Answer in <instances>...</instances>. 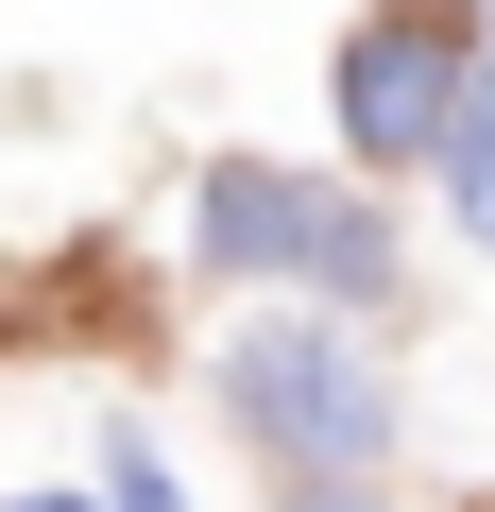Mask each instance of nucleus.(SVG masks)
<instances>
[{
	"label": "nucleus",
	"instance_id": "1",
	"mask_svg": "<svg viewBox=\"0 0 495 512\" xmlns=\"http://www.w3.org/2000/svg\"><path fill=\"white\" fill-rule=\"evenodd\" d=\"M222 427L257 444L274 478H376V461H393V376L359 359V325L274 308V325L222 342Z\"/></svg>",
	"mask_w": 495,
	"mask_h": 512
},
{
	"label": "nucleus",
	"instance_id": "2",
	"mask_svg": "<svg viewBox=\"0 0 495 512\" xmlns=\"http://www.w3.org/2000/svg\"><path fill=\"white\" fill-rule=\"evenodd\" d=\"M188 239H205V274H291L325 308H393V222L291 154H205L188 188Z\"/></svg>",
	"mask_w": 495,
	"mask_h": 512
},
{
	"label": "nucleus",
	"instance_id": "3",
	"mask_svg": "<svg viewBox=\"0 0 495 512\" xmlns=\"http://www.w3.org/2000/svg\"><path fill=\"white\" fill-rule=\"evenodd\" d=\"M478 69H495V18H478V0H376V18L342 35V69H325L342 154L359 171H444V120L478 103Z\"/></svg>",
	"mask_w": 495,
	"mask_h": 512
},
{
	"label": "nucleus",
	"instance_id": "4",
	"mask_svg": "<svg viewBox=\"0 0 495 512\" xmlns=\"http://www.w3.org/2000/svg\"><path fill=\"white\" fill-rule=\"evenodd\" d=\"M444 205H461V222L495 239V69H478V103L444 120Z\"/></svg>",
	"mask_w": 495,
	"mask_h": 512
},
{
	"label": "nucleus",
	"instance_id": "5",
	"mask_svg": "<svg viewBox=\"0 0 495 512\" xmlns=\"http://www.w3.org/2000/svg\"><path fill=\"white\" fill-rule=\"evenodd\" d=\"M103 512H188V495L154 478V444H120V461H103Z\"/></svg>",
	"mask_w": 495,
	"mask_h": 512
},
{
	"label": "nucleus",
	"instance_id": "6",
	"mask_svg": "<svg viewBox=\"0 0 495 512\" xmlns=\"http://www.w3.org/2000/svg\"><path fill=\"white\" fill-rule=\"evenodd\" d=\"M291 512H393L376 478H291Z\"/></svg>",
	"mask_w": 495,
	"mask_h": 512
},
{
	"label": "nucleus",
	"instance_id": "7",
	"mask_svg": "<svg viewBox=\"0 0 495 512\" xmlns=\"http://www.w3.org/2000/svg\"><path fill=\"white\" fill-rule=\"evenodd\" d=\"M18 512H86V495H18Z\"/></svg>",
	"mask_w": 495,
	"mask_h": 512
}]
</instances>
